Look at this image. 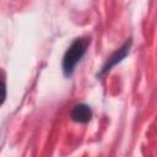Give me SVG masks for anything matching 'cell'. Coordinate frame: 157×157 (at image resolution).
<instances>
[{"mask_svg":"<svg viewBox=\"0 0 157 157\" xmlns=\"http://www.w3.org/2000/svg\"><path fill=\"white\" fill-rule=\"evenodd\" d=\"M131 43H132V40H131V38H128L108 59H107V61H105V64L102 66V70L99 71V74H98V76L101 77V76H103V75H105L107 72H109L110 70H112V67H114L117 64H119L128 54H129V52H130V48H131Z\"/></svg>","mask_w":157,"mask_h":157,"instance_id":"cell-2","label":"cell"},{"mask_svg":"<svg viewBox=\"0 0 157 157\" xmlns=\"http://www.w3.org/2000/svg\"><path fill=\"white\" fill-rule=\"evenodd\" d=\"M90 43H91L90 37H81V38H76L69 45V48L66 49L63 56V63H61V69L65 77H70L74 74L76 65L81 61V59L86 54Z\"/></svg>","mask_w":157,"mask_h":157,"instance_id":"cell-1","label":"cell"},{"mask_svg":"<svg viewBox=\"0 0 157 157\" xmlns=\"http://www.w3.org/2000/svg\"><path fill=\"white\" fill-rule=\"evenodd\" d=\"M70 117L75 123L86 124L92 119V109L90 105L85 103H80V104L74 105V108L71 109Z\"/></svg>","mask_w":157,"mask_h":157,"instance_id":"cell-3","label":"cell"}]
</instances>
